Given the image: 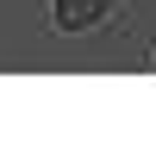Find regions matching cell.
I'll return each instance as SVG.
<instances>
[{
  "mask_svg": "<svg viewBox=\"0 0 156 156\" xmlns=\"http://www.w3.org/2000/svg\"><path fill=\"white\" fill-rule=\"evenodd\" d=\"M100 12H106V0H56L62 31H87V25H100Z\"/></svg>",
  "mask_w": 156,
  "mask_h": 156,
  "instance_id": "1",
  "label": "cell"
}]
</instances>
